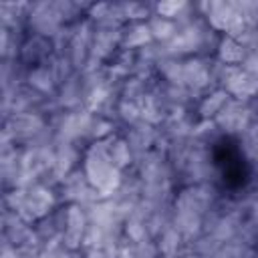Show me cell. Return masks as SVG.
Listing matches in <instances>:
<instances>
[{
  "label": "cell",
  "mask_w": 258,
  "mask_h": 258,
  "mask_svg": "<svg viewBox=\"0 0 258 258\" xmlns=\"http://www.w3.org/2000/svg\"><path fill=\"white\" fill-rule=\"evenodd\" d=\"M216 121L224 131H244L252 121V113L240 101H232L224 105V109L216 115Z\"/></svg>",
  "instance_id": "6da1fadb"
},
{
  "label": "cell",
  "mask_w": 258,
  "mask_h": 258,
  "mask_svg": "<svg viewBox=\"0 0 258 258\" xmlns=\"http://www.w3.org/2000/svg\"><path fill=\"white\" fill-rule=\"evenodd\" d=\"M52 206V196L44 185H34L28 191H24V200L20 206V214H28V218H44Z\"/></svg>",
  "instance_id": "7a4b0ae2"
},
{
  "label": "cell",
  "mask_w": 258,
  "mask_h": 258,
  "mask_svg": "<svg viewBox=\"0 0 258 258\" xmlns=\"http://www.w3.org/2000/svg\"><path fill=\"white\" fill-rule=\"evenodd\" d=\"M85 222H87V218H85L83 210H81L79 206H71L69 212L64 214V234H62L67 248L75 250V248L83 242L85 232H87Z\"/></svg>",
  "instance_id": "3957f363"
},
{
  "label": "cell",
  "mask_w": 258,
  "mask_h": 258,
  "mask_svg": "<svg viewBox=\"0 0 258 258\" xmlns=\"http://www.w3.org/2000/svg\"><path fill=\"white\" fill-rule=\"evenodd\" d=\"M69 46H71V62L75 67H79L85 60V54L89 52V46H91V28H89V24H81V28L77 32H73V38H71Z\"/></svg>",
  "instance_id": "277c9868"
},
{
  "label": "cell",
  "mask_w": 258,
  "mask_h": 258,
  "mask_svg": "<svg viewBox=\"0 0 258 258\" xmlns=\"http://www.w3.org/2000/svg\"><path fill=\"white\" fill-rule=\"evenodd\" d=\"M210 83V69L202 60H189L183 64V85L189 89H204Z\"/></svg>",
  "instance_id": "5b68a950"
},
{
  "label": "cell",
  "mask_w": 258,
  "mask_h": 258,
  "mask_svg": "<svg viewBox=\"0 0 258 258\" xmlns=\"http://www.w3.org/2000/svg\"><path fill=\"white\" fill-rule=\"evenodd\" d=\"M218 54H220V60L226 62L228 67L236 64V62H244L246 58V48L244 44L234 38V36H226L224 40H220L218 44Z\"/></svg>",
  "instance_id": "8992f818"
},
{
  "label": "cell",
  "mask_w": 258,
  "mask_h": 258,
  "mask_svg": "<svg viewBox=\"0 0 258 258\" xmlns=\"http://www.w3.org/2000/svg\"><path fill=\"white\" fill-rule=\"evenodd\" d=\"M147 26H149L151 36L157 38V40H161V42H169V40L177 34V26L173 24V20L163 18V16H157V14L149 20Z\"/></svg>",
  "instance_id": "52a82bcc"
},
{
  "label": "cell",
  "mask_w": 258,
  "mask_h": 258,
  "mask_svg": "<svg viewBox=\"0 0 258 258\" xmlns=\"http://www.w3.org/2000/svg\"><path fill=\"white\" fill-rule=\"evenodd\" d=\"M151 32L147 24H133L123 32V44L127 48H141L151 40Z\"/></svg>",
  "instance_id": "ba28073f"
},
{
  "label": "cell",
  "mask_w": 258,
  "mask_h": 258,
  "mask_svg": "<svg viewBox=\"0 0 258 258\" xmlns=\"http://www.w3.org/2000/svg\"><path fill=\"white\" fill-rule=\"evenodd\" d=\"M28 81H30V87L34 89V91H38V93H48L50 89H52V85H54V75H52V71L48 69V67H40V69H34L32 73H30V77H28Z\"/></svg>",
  "instance_id": "9c48e42d"
},
{
  "label": "cell",
  "mask_w": 258,
  "mask_h": 258,
  "mask_svg": "<svg viewBox=\"0 0 258 258\" xmlns=\"http://www.w3.org/2000/svg\"><path fill=\"white\" fill-rule=\"evenodd\" d=\"M226 103H228V93H226V89L216 91V93H212L210 97H206V99L202 101V105H200V113H202V117L218 115V113L224 109Z\"/></svg>",
  "instance_id": "30bf717a"
},
{
  "label": "cell",
  "mask_w": 258,
  "mask_h": 258,
  "mask_svg": "<svg viewBox=\"0 0 258 258\" xmlns=\"http://www.w3.org/2000/svg\"><path fill=\"white\" fill-rule=\"evenodd\" d=\"M181 232L173 226V228H165L163 230V234H161V242H159V250L167 256V258H171L173 254H177V248H179V244H181Z\"/></svg>",
  "instance_id": "8fae6325"
},
{
  "label": "cell",
  "mask_w": 258,
  "mask_h": 258,
  "mask_svg": "<svg viewBox=\"0 0 258 258\" xmlns=\"http://www.w3.org/2000/svg\"><path fill=\"white\" fill-rule=\"evenodd\" d=\"M151 139H153V135H151L149 127H145V129L143 127H133L131 133L127 135V143H129L131 151H139V153L149 147Z\"/></svg>",
  "instance_id": "7c38bea8"
},
{
  "label": "cell",
  "mask_w": 258,
  "mask_h": 258,
  "mask_svg": "<svg viewBox=\"0 0 258 258\" xmlns=\"http://www.w3.org/2000/svg\"><path fill=\"white\" fill-rule=\"evenodd\" d=\"M109 155H111V161L115 163V167H125L129 161H131V147L127 143V139H119L115 141L111 147H109Z\"/></svg>",
  "instance_id": "4fadbf2b"
},
{
  "label": "cell",
  "mask_w": 258,
  "mask_h": 258,
  "mask_svg": "<svg viewBox=\"0 0 258 258\" xmlns=\"http://www.w3.org/2000/svg\"><path fill=\"white\" fill-rule=\"evenodd\" d=\"M183 8H187V4H183V2H161V4H157L155 6V10H157V16H163V18H175Z\"/></svg>",
  "instance_id": "5bb4252c"
},
{
  "label": "cell",
  "mask_w": 258,
  "mask_h": 258,
  "mask_svg": "<svg viewBox=\"0 0 258 258\" xmlns=\"http://www.w3.org/2000/svg\"><path fill=\"white\" fill-rule=\"evenodd\" d=\"M149 8L145 4H137V2H131V4H123V16H131V18H143L147 16Z\"/></svg>",
  "instance_id": "9a60e30c"
},
{
  "label": "cell",
  "mask_w": 258,
  "mask_h": 258,
  "mask_svg": "<svg viewBox=\"0 0 258 258\" xmlns=\"http://www.w3.org/2000/svg\"><path fill=\"white\" fill-rule=\"evenodd\" d=\"M256 6H258V4H256Z\"/></svg>",
  "instance_id": "2e32d148"
}]
</instances>
